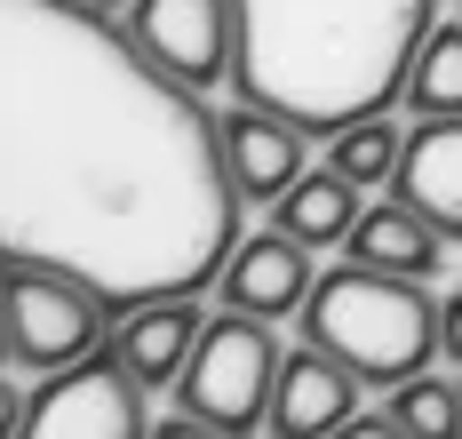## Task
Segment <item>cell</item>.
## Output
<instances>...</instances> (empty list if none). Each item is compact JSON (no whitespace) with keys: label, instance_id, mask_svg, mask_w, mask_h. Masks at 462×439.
Here are the masks:
<instances>
[{"label":"cell","instance_id":"17","mask_svg":"<svg viewBox=\"0 0 462 439\" xmlns=\"http://www.w3.org/2000/svg\"><path fill=\"white\" fill-rule=\"evenodd\" d=\"M383 416L399 424L407 439H462V384H447V376H407V384L383 399Z\"/></svg>","mask_w":462,"mask_h":439},{"label":"cell","instance_id":"4","mask_svg":"<svg viewBox=\"0 0 462 439\" xmlns=\"http://www.w3.org/2000/svg\"><path fill=\"white\" fill-rule=\"evenodd\" d=\"M0 343H8V368L16 376H64L96 360L112 343V304L56 272V264H24L8 256V295H0Z\"/></svg>","mask_w":462,"mask_h":439},{"label":"cell","instance_id":"12","mask_svg":"<svg viewBox=\"0 0 462 439\" xmlns=\"http://www.w3.org/2000/svg\"><path fill=\"white\" fill-rule=\"evenodd\" d=\"M391 192L415 200L447 240H462V112H447V120H415V128H407V152H399Z\"/></svg>","mask_w":462,"mask_h":439},{"label":"cell","instance_id":"20","mask_svg":"<svg viewBox=\"0 0 462 439\" xmlns=\"http://www.w3.org/2000/svg\"><path fill=\"white\" fill-rule=\"evenodd\" d=\"M335 439H407V432H399L391 416H359V424H343Z\"/></svg>","mask_w":462,"mask_h":439},{"label":"cell","instance_id":"7","mask_svg":"<svg viewBox=\"0 0 462 439\" xmlns=\"http://www.w3.org/2000/svg\"><path fill=\"white\" fill-rule=\"evenodd\" d=\"M128 41L184 89H231L239 64V16L231 0H128Z\"/></svg>","mask_w":462,"mask_h":439},{"label":"cell","instance_id":"5","mask_svg":"<svg viewBox=\"0 0 462 439\" xmlns=\"http://www.w3.org/2000/svg\"><path fill=\"white\" fill-rule=\"evenodd\" d=\"M279 368H287V351H279L272 320H255V312H216L208 320V336L191 351V368L176 376V407L191 416H208L216 432L231 439H255L272 424V399H279Z\"/></svg>","mask_w":462,"mask_h":439},{"label":"cell","instance_id":"3","mask_svg":"<svg viewBox=\"0 0 462 439\" xmlns=\"http://www.w3.org/2000/svg\"><path fill=\"white\" fill-rule=\"evenodd\" d=\"M303 343H327L335 360H351L374 391H399L439 360V295L430 280L407 272H374V264H335L311 280V304L295 312Z\"/></svg>","mask_w":462,"mask_h":439},{"label":"cell","instance_id":"18","mask_svg":"<svg viewBox=\"0 0 462 439\" xmlns=\"http://www.w3.org/2000/svg\"><path fill=\"white\" fill-rule=\"evenodd\" d=\"M152 439H231V432H216L208 416H191V407H176L168 424H152Z\"/></svg>","mask_w":462,"mask_h":439},{"label":"cell","instance_id":"19","mask_svg":"<svg viewBox=\"0 0 462 439\" xmlns=\"http://www.w3.org/2000/svg\"><path fill=\"white\" fill-rule=\"evenodd\" d=\"M439 360H462V295H439Z\"/></svg>","mask_w":462,"mask_h":439},{"label":"cell","instance_id":"8","mask_svg":"<svg viewBox=\"0 0 462 439\" xmlns=\"http://www.w3.org/2000/svg\"><path fill=\"white\" fill-rule=\"evenodd\" d=\"M224 160H231V184H239L247 208H279L311 176V128H295L287 112L239 97L224 112Z\"/></svg>","mask_w":462,"mask_h":439},{"label":"cell","instance_id":"11","mask_svg":"<svg viewBox=\"0 0 462 439\" xmlns=\"http://www.w3.org/2000/svg\"><path fill=\"white\" fill-rule=\"evenodd\" d=\"M199 336H208V312H199V295H160V304H136V312H120V328H112V351L136 368V384H143V391H168V384L191 368Z\"/></svg>","mask_w":462,"mask_h":439},{"label":"cell","instance_id":"21","mask_svg":"<svg viewBox=\"0 0 462 439\" xmlns=\"http://www.w3.org/2000/svg\"><path fill=\"white\" fill-rule=\"evenodd\" d=\"M88 8H128V0H88Z\"/></svg>","mask_w":462,"mask_h":439},{"label":"cell","instance_id":"16","mask_svg":"<svg viewBox=\"0 0 462 439\" xmlns=\"http://www.w3.org/2000/svg\"><path fill=\"white\" fill-rule=\"evenodd\" d=\"M407 112H415V120H447V112H462V16H455V24H430L415 72H407Z\"/></svg>","mask_w":462,"mask_h":439},{"label":"cell","instance_id":"10","mask_svg":"<svg viewBox=\"0 0 462 439\" xmlns=\"http://www.w3.org/2000/svg\"><path fill=\"white\" fill-rule=\"evenodd\" d=\"M311 248L287 240V232H239V248H231L224 280H216V295H224L231 312H255V320H287V312H303L311 304Z\"/></svg>","mask_w":462,"mask_h":439},{"label":"cell","instance_id":"2","mask_svg":"<svg viewBox=\"0 0 462 439\" xmlns=\"http://www.w3.org/2000/svg\"><path fill=\"white\" fill-rule=\"evenodd\" d=\"M231 97L287 112L319 145L407 104V72L439 24L430 0H231Z\"/></svg>","mask_w":462,"mask_h":439},{"label":"cell","instance_id":"9","mask_svg":"<svg viewBox=\"0 0 462 439\" xmlns=\"http://www.w3.org/2000/svg\"><path fill=\"white\" fill-rule=\"evenodd\" d=\"M359 399H367V376L351 360H335L327 343H303L287 351L279 368V399H272V439H335L343 424H359Z\"/></svg>","mask_w":462,"mask_h":439},{"label":"cell","instance_id":"6","mask_svg":"<svg viewBox=\"0 0 462 439\" xmlns=\"http://www.w3.org/2000/svg\"><path fill=\"white\" fill-rule=\"evenodd\" d=\"M8 439H152V416H143V384L136 368L104 343L96 360L64 368V376H41L32 391L8 399Z\"/></svg>","mask_w":462,"mask_h":439},{"label":"cell","instance_id":"15","mask_svg":"<svg viewBox=\"0 0 462 439\" xmlns=\"http://www.w3.org/2000/svg\"><path fill=\"white\" fill-rule=\"evenodd\" d=\"M399 152H407V128H399L391 112H374V120H351L343 136H327V168L351 176L359 192H383V184L399 176Z\"/></svg>","mask_w":462,"mask_h":439},{"label":"cell","instance_id":"13","mask_svg":"<svg viewBox=\"0 0 462 439\" xmlns=\"http://www.w3.org/2000/svg\"><path fill=\"white\" fill-rule=\"evenodd\" d=\"M343 248H351L359 264H374V272H407V280H439V264H447V232L399 192H374L367 208H359V224H351Z\"/></svg>","mask_w":462,"mask_h":439},{"label":"cell","instance_id":"1","mask_svg":"<svg viewBox=\"0 0 462 439\" xmlns=\"http://www.w3.org/2000/svg\"><path fill=\"white\" fill-rule=\"evenodd\" d=\"M0 24V256L56 264L112 312L216 288L247 200L199 89L88 0H8Z\"/></svg>","mask_w":462,"mask_h":439},{"label":"cell","instance_id":"14","mask_svg":"<svg viewBox=\"0 0 462 439\" xmlns=\"http://www.w3.org/2000/svg\"><path fill=\"white\" fill-rule=\"evenodd\" d=\"M359 208H367V192H359L351 176H335V168H311V176H303V184H295V192L272 208V224L287 232V240H303L311 256H319V248H343V240H351Z\"/></svg>","mask_w":462,"mask_h":439}]
</instances>
